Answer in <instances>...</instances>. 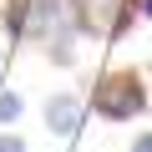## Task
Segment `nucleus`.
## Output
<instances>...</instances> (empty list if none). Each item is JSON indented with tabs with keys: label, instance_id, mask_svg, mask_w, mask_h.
I'll use <instances>...</instances> for the list:
<instances>
[{
	"label": "nucleus",
	"instance_id": "1",
	"mask_svg": "<svg viewBox=\"0 0 152 152\" xmlns=\"http://www.w3.org/2000/svg\"><path fill=\"white\" fill-rule=\"evenodd\" d=\"M91 112L107 122H132L147 112V91H142V76L132 71H107L102 81L91 86Z\"/></svg>",
	"mask_w": 152,
	"mask_h": 152
},
{
	"label": "nucleus",
	"instance_id": "2",
	"mask_svg": "<svg viewBox=\"0 0 152 152\" xmlns=\"http://www.w3.org/2000/svg\"><path fill=\"white\" fill-rule=\"evenodd\" d=\"M81 117H86V102L76 96V91H56L46 102V127L56 137H76V132H81Z\"/></svg>",
	"mask_w": 152,
	"mask_h": 152
},
{
	"label": "nucleus",
	"instance_id": "3",
	"mask_svg": "<svg viewBox=\"0 0 152 152\" xmlns=\"http://www.w3.org/2000/svg\"><path fill=\"white\" fill-rule=\"evenodd\" d=\"M20 112H26V96L20 91H0V127H15Z\"/></svg>",
	"mask_w": 152,
	"mask_h": 152
},
{
	"label": "nucleus",
	"instance_id": "4",
	"mask_svg": "<svg viewBox=\"0 0 152 152\" xmlns=\"http://www.w3.org/2000/svg\"><path fill=\"white\" fill-rule=\"evenodd\" d=\"M0 152H26V137H15V132H0Z\"/></svg>",
	"mask_w": 152,
	"mask_h": 152
},
{
	"label": "nucleus",
	"instance_id": "5",
	"mask_svg": "<svg viewBox=\"0 0 152 152\" xmlns=\"http://www.w3.org/2000/svg\"><path fill=\"white\" fill-rule=\"evenodd\" d=\"M132 152H152V132H142V137H132Z\"/></svg>",
	"mask_w": 152,
	"mask_h": 152
},
{
	"label": "nucleus",
	"instance_id": "6",
	"mask_svg": "<svg viewBox=\"0 0 152 152\" xmlns=\"http://www.w3.org/2000/svg\"><path fill=\"white\" fill-rule=\"evenodd\" d=\"M142 15H147V20H152V0H142Z\"/></svg>",
	"mask_w": 152,
	"mask_h": 152
}]
</instances>
